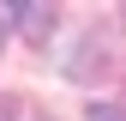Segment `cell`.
Instances as JSON below:
<instances>
[{
  "label": "cell",
  "instance_id": "6da1fadb",
  "mask_svg": "<svg viewBox=\"0 0 126 121\" xmlns=\"http://www.w3.org/2000/svg\"><path fill=\"white\" fill-rule=\"evenodd\" d=\"M6 18H24L30 36H48V30H54V12H48V6H12Z\"/></svg>",
  "mask_w": 126,
  "mask_h": 121
},
{
  "label": "cell",
  "instance_id": "7a4b0ae2",
  "mask_svg": "<svg viewBox=\"0 0 126 121\" xmlns=\"http://www.w3.org/2000/svg\"><path fill=\"white\" fill-rule=\"evenodd\" d=\"M90 121H126L120 109H90Z\"/></svg>",
  "mask_w": 126,
  "mask_h": 121
},
{
  "label": "cell",
  "instance_id": "3957f363",
  "mask_svg": "<svg viewBox=\"0 0 126 121\" xmlns=\"http://www.w3.org/2000/svg\"><path fill=\"white\" fill-rule=\"evenodd\" d=\"M0 42H6V12H0Z\"/></svg>",
  "mask_w": 126,
  "mask_h": 121
},
{
  "label": "cell",
  "instance_id": "277c9868",
  "mask_svg": "<svg viewBox=\"0 0 126 121\" xmlns=\"http://www.w3.org/2000/svg\"><path fill=\"white\" fill-rule=\"evenodd\" d=\"M0 121H12V109H0Z\"/></svg>",
  "mask_w": 126,
  "mask_h": 121
}]
</instances>
